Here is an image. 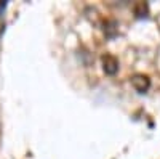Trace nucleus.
Instances as JSON below:
<instances>
[{
  "instance_id": "4",
  "label": "nucleus",
  "mask_w": 160,
  "mask_h": 159,
  "mask_svg": "<svg viewBox=\"0 0 160 159\" xmlns=\"http://www.w3.org/2000/svg\"><path fill=\"white\" fill-rule=\"evenodd\" d=\"M104 32L106 34H108L109 37H112V35H115V23L114 21H111V23H108V24H106V28H104Z\"/></svg>"
},
{
  "instance_id": "5",
  "label": "nucleus",
  "mask_w": 160,
  "mask_h": 159,
  "mask_svg": "<svg viewBox=\"0 0 160 159\" xmlns=\"http://www.w3.org/2000/svg\"><path fill=\"white\" fill-rule=\"evenodd\" d=\"M5 7H7V2H0V11L5 10Z\"/></svg>"
},
{
  "instance_id": "1",
  "label": "nucleus",
  "mask_w": 160,
  "mask_h": 159,
  "mask_svg": "<svg viewBox=\"0 0 160 159\" xmlns=\"http://www.w3.org/2000/svg\"><path fill=\"white\" fill-rule=\"evenodd\" d=\"M131 84H133V87H135V90L139 92V93H146V92L149 90V87H151L149 77L142 76V74H136L135 77L131 79Z\"/></svg>"
},
{
  "instance_id": "2",
  "label": "nucleus",
  "mask_w": 160,
  "mask_h": 159,
  "mask_svg": "<svg viewBox=\"0 0 160 159\" xmlns=\"http://www.w3.org/2000/svg\"><path fill=\"white\" fill-rule=\"evenodd\" d=\"M102 69H104L106 74H109V76L115 74L117 69H118V61H117V58L112 56V55H104V56H102Z\"/></svg>"
},
{
  "instance_id": "3",
  "label": "nucleus",
  "mask_w": 160,
  "mask_h": 159,
  "mask_svg": "<svg viewBox=\"0 0 160 159\" xmlns=\"http://www.w3.org/2000/svg\"><path fill=\"white\" fill-rule=\"evenodd\" d=\"M135 15L138 16V18H142V16H146L148 15V5L146 3H136L135 5Z\"/></svg>"
}]
</instances>
